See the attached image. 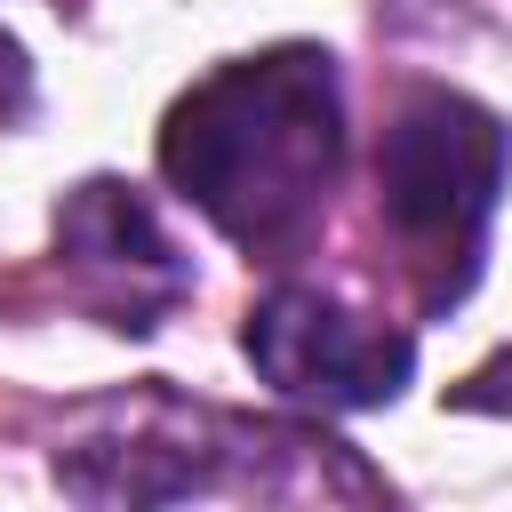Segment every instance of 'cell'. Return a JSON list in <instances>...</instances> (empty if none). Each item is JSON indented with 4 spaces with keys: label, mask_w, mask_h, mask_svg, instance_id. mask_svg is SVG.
Returning a JSON list of instances; mask_svg holds the SVG:
<instances>
[{
    "label": "cell",
    "mask_w": 512,
    "mask_h": 512,
    "mask_svg": "<svg viewBox=\"0 0 512 512\" xmlns=\"http://www.w3.org/2000/svg\"><path fill=\"white\" fill-rule=\"evenodd\" d=\"M168 184L248 256H272L312 232L344 168V96L336 64L304 40L208 72L160 128Z\"/></svg>",
    "instance_id": "cell-1"
},
{
    "label": "cell",
    "mask_w": 512,
    "mask_h": 512,
    "mask_svg": "<svg viewBox=\"0 0 512 512\" xmlns=\"http://www.w3.org/2000/svg\"><path fill=\"white\" fill-rule=\"evenodd\" d=\"M512 168V136L488 104L456 88H408L376 144V208L408 248L424 304H456L480 272L488 216Z\"/></svg>",
    "instance_id": "cell-2"
},
{
    "label": "cell",
    "mask_w": 512,
    "mask_h": 512,
    "mask_svg": "<svg viewBox=\"0 0 512 512\" xmlns=\"http://www.w3.org/2000/svg\"><path fill=\"white\" fill-rule=\"evenodd\" d=\"M248 360L256 376L280 392V400H304V408H384L400 400V384L416 376V336L408 328H384L320 288H272L256 312H248Z\"/></svg>",
    "instance_id": "cell-3"
},
{
    "label": "cell",
    "mask_w": 512,
    "mask_h": 512,
    "mask_svg": "<svg viewBox=\"0 0 512 512\" xmlns=\"http://www.w3.org/2000/svg\"><path fill=\"white\" fill-rule=\"evenodd\" d=\"M56 256L80 288V304L104 312V328H160V312L184 296V256L120 176H88L56 208Z\"/></svg>",
    "instance_id": "cell-4"
},
{
    "label": "cell",
    "mask_w": 512,
    "mask_h": 512,
    "mask_svg": "<svg viewBox=\"0 0 512 512\" xmlns=\"http://www.w3.org/2000/svg\"><path fill=\"white\" fill-rule=\"evenodd\" d=\"M456 408H512V352H496L472 384H456Z\"/></svg>",
    "instance_id": "cell-5"
}]
</instances>
